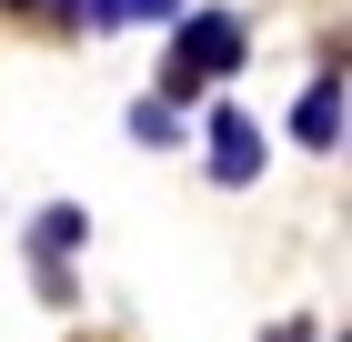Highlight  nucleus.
Masks as SVG:
<instances>
[{
    "mask_svg": "<svg viewBox=\"0 0 352 342\" xmlns=\"http://www.w3.org/2000/svg\"><path fill=\"white\" fill-rule=\"evenodd\" d=\"M252 61V30L232 21V10H182V21H171V61H162V91H151V101H201V91H212V81H232Z\"/></svg>",
    "mask_w": 352,
    "mask_h": 342,
    "instance_id": "nucleus-1",
    "label": "nucleus"
},
{
    "mask_svg": "<svg viewBox=\"0 0 352 342\" xmlns=\"http://www.w3.org/2000/svg\"><path fill=\"white\" fill-rule=\"evenodd\" d=\"M81 242H91L81 202H51L30 222V262H41V302H51V312H71V252H81Z\"/></svg>",
    "mask_w": 352,
    "mask_h": 342,
    "instance_id": "nucleus-2",
    "label": "nucleus"
},
{
    "mask_svg": "<svg viewBox=\"0 0 352 342\" xmlns=\"http://www.w3.org/2000/svg\"><path fill=\"white\" fill-rule=\"evenodd\" d=\"M262 161H272L262 121H252L242 101H221V111H212V182H221V191H252V182H262Z\"/></svg>",
    "mask_w": 352,
    "mask_h": 342,
    "instance_id": "nucleus-3",
    "label": "nucleus"
},
{
    "mask_svg": "<svg viewBox=\"0 0 352 342\" xmlns=\"http://www.w3.org/2000/svg\"><path fill=\"white\" fill-rule=\"evenodd\" d=\"M292 141L302 151H342V61H332L312 91H302V111H292Z\"/></svg>",
    "mask_w": 352,
    "mask_h": 342,
    "instance_id": "nucleus-4",
    "label": "nucleus"
},
{
    "mask_svg": "<svg viewBox=\"0 0 352 342\" xmlns=\"http://www.w3.org/2000/svg\"><path fill=\"white\" fill-rule=\"evenodd\" d=\"M191 0H60L71 30H121V21H182Z\"/></svg>",
    "mask_w": 352,
    "mask_h": 342,
    "instance_id": "nucleus-5",
    "label": "nucleus"
},
{
    "mask_svg": "<svg viewBox=\"0 0 352 342\" xmlns=\"http://www.w3.org/2000/svg\"><path fill=\"white\" fill-rule=\"evenodd\" d=\"M171 131H182V111H171V101H131V141H141V151H162Z\"/></svg>",
    "mask_w": 352,
    "mask_h": 342,
    "instance_id": "nucleus-6",
    "label": "nucleus"
},
{
    "mask_svg": "<svg viewBox=\"0 0 352 342\" xmlns=\"http://www.w3.org/2000/svg\"><path fill=\"white\" fill-rule=\"evenodd\" d=\"M272 342H312V322H272Z\"/></svg>",
    "mask_w": 352,
    "mask_h": 342,
    "instance_id": "nucleus-7",
    "label": "nucleus"
},
{
    "mask_svg": "<svg viewBox=\"0 0 352 342\" xmlns=\"http://www.w3.org/2000/svg\"><path fill=\"white\" fill-rule=\"evenodd\" d=\"M10 10H30V0H10Z\"/></svg>",
    "mask_w": 352,
    "mask_h": 342,
    "instance_id": "nucleus-8",
    "label": "nucleus"
}]
</instances>
